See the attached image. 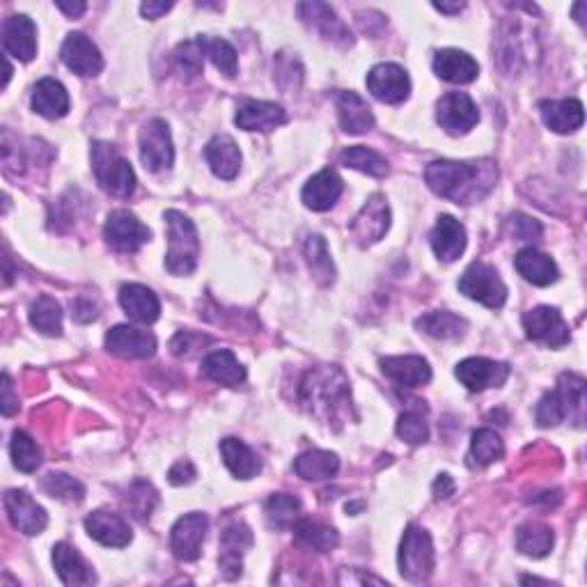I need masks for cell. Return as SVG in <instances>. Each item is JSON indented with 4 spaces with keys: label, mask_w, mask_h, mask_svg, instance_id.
Here are the masks:
<instances>
[{
    "label": "cell",
    "mask_w": 587,
    "mask_h": 587,
    "mask_svg": "<svg viewBox=\"0 0 587 587\" xmlns=\"http://www.w3.org/2000/svg\"><path fill=\"white\" fill-rule=\"evenodd\" d=\"M425 182L436 195L457 205H475L487 198L498 182V168L489 159L482 161H432L425 170Z\"/></svg>",
    "instance_id": "1"
},
{
    "label": "cell",
    "mask_w": 587,
    "mask_h": 587,
    "mask_svg": "<svg viewBox=\"0 0 587 587\" xmlns=\"http://www.w3.org/2000/svg\"><path fill=\"white\" fill-rule=\"evenodd\" d=\"M301 404L315 418L338 420L351 409V388L344 372L335 365L312 367L303 374L299 386Z\"/></svg>",
    "instance_id": "2"
},
{
    "label": "cell",
    "mask_w": 587,
    "mask_h": 587,
    "mask_svg": "<svg viewBox=\"0 0 587 587\" xmlns=\"http://www.w3.org/2000/svg\"><path fill=\"white\" fill-rule=\"evenodd\" d=\"M576 422L583 427L585 420V381L576 374H562L558 390L544 395L537 406V425L539 427H558L562 420Z\"/></svg>",
    "instance_id": "3"
},
{
    "label": "cell",
    "mask_w": 587,
    "mask_h": 587,
    "mask_svg": "<svg viewBox=\"0 0 587 587\" xmlns=\"http://www.w3.org/2000/svg\"><path fill=\"white\" fill-rule=\"evenodd\" d=\"M168 223V253L166 269L172 276H191L200 260V239L198 230L189 216L182 211H166Z\"/></svg>",
    "instance_id": "4"
},
{
    "label": "cell",
    "mask_w": 587,
    "mask_h": 587,
    "mask_svg": "<svg viewBox=\"0 0 587 587\" xmlns=\"http://www.w3.org/2000/svg\"><path fill=\"white\" fill-rule=\"evenodd\" d=\"M92 170H95L97 182L106 193L115 195V198L127 200L136 191V172H133L131 163L108 143H92Z\"/></svg>",
    "instance_id": "5"
},
{
    "label": "cell",
    "mask_w": 587,
    "mask_h": 587,
    "mask_svg": "<svg viewBox=\"0 0 587 587\" xmlns=\"http://www.w3.org/2000/svg\"><path fill=\"white\" fill-rule=\"evenodd\" d=\"M399 574H402L409 583H425L429 576L434 574L436 567V553L434 542L425 528L411 523L404 530L402 544H399Z\"/></svg>",
    "instance_id": "6"
},
{
    "label": "cell",
    "mask_w": 587,
    "mask_h": 587,
    "mask_svg": "<svg viewBox=\"0 0 587 587\" xmlns=\"http://www.w3.org/2000/svg\"><path fill=\"white\" fill-rule=\"evenodd\" d=\"M459 292L487 308H503L507 301V287L500 280L498 271L484 262H473L459 278Z\"/></svg>",
    "instance_id": "7"
},
{
    "label": "cell",
    "mask_w": 587,
    "mask_h": 587,
    "mask_svg": "<svg viewBox=\"0 0 587 587\" xmlns=\"http://www.w3.org/2000/svg\"><path fill=\"white\" fill-rule=\"evenodd\" d=\"M104 237L108 246L117 250V253H136L150 241L152 232L147 225L138 221L136 214H131L127 209H117L106 218Z\"/></svg>",
    "instance_id": "8"
},
{
    "label": "cell",
    "mask_w": 587,
    "mask_h": 587,
    "mask_svg": "<svg viewBox=\"0 0 587 587\" xmlns=\"http://www.w3.org/2000/svg\"><path fill=\"white\" fill-rule=\"evenodd\" d=\"M436 120L450 136H466L480 122V111L466 92H448L438 99Z\"/></svg>",
    "instance_id": "9"
},
{
    "label": "cell",
    "mask_w": 587,
    "mask_h": 587,
    "mask_svg": "<svg viewBox=\"0 0 587 587\" xmlns=\"http://www.w3.org/2000/svg\"><path fill=\"white\" fill-rule=\"evenodd\" d=\"M140 161L150 172L168 170L175 161L170 129L163 120H150L140 129Z\"/></svg>",
    "instance_id": "10"
},
{
    "label": "cell",
    "mask_w": 587,
    "mask_h": 587,
    "mask_svg": "<svg viewBox=\"0 0 587 587\" xmlns=\"http://www.w3.org/2000/svg\"><path fill=\"white\" fill-rule=\"evenodd\" d=\"M367 90L383 104H402V101L409 99L411 78L406 69L395 65V62H381L367 74Z\"/></svg>",
    "instance_id": "11"
},
{
    "label": "cell",
    "mask_w": 587,
    "mask_h": 587,
    "mask_svg": "<svg viewBox=\"0 0 587 587\" xmlns=\"http://www.w3.org/2000/svg\"><path fill=\"white\" fill-rule=\"evenodd\" d=\"M390 228V207L383 195H372L365 202V207L358 211V216L351 223V237L358 246H372L386 237Z\"/></svg>",
    "instance_id": "12"
},
{
    "label": "cell",
    "mask_w": 587,
    "mask_h": 587,
    "mask_svg": "<svg viewBox=\"0 0 587 587\" xmlns=\"http://www.w3.org/2000/svg\"><path fill=\"white\" fill-rule=\"evenodd\" d=\"M209 530V519L200 512L184 514L170 530V549L179 560L193 562L200 558Z\"/></svg>",
    "instance_id": "13"
},
{
    "label": "cell",
    "mask_w": 587,
    "mask_h": 587,
    "mask_svg": "<svg viewBox=\"0 0 587 587\" xmlns=\"http://www.w3.org/2000/svg\"><path fill=\"white\" fill-rule=\"evenodd\" d=\"M296 10H299V17L305 26L317 30L326 42H333L338 46L354 44V35H351L349 26L338 17V14H335L331 5L312 0V3H301Z\"/></svg>",
    "instance_id": "14"
},
{
    "label": "cell",
    "mask_w": 587,
    "mask_h": 587,
    "mask_svg": "<svg viewBox=\"0 0 587 587\" xmlns=\"http://www.w3.org/2000/svg\"><path fill=\"white\" fill-rule=\"evenodd\" d=\"M523 328L530 340L542 342L546 347L560 349L569 342V326L555 308H535L523 315Z\"/></svg>",
    "instance_id": "15"
},
{
    "label": "cell",
    "mask_w": 587,
    "mask_h": 587,
    "mask_svg": "<svg viewBox=\"0 0 587 587\" xmlns=\"http://www.w3.org/2000/svg\"><path fill=\"white\" fill-rule=\"evenodd\" d=\"M455 374L471 393H482L487 388L503 386L510 377V365L489 358H466L457 365Z\"/></svg>",
    "instance_id": "16"
},
{
    "label": "cell",
    "mask_w": 587,
    "mask_h": 587,
    "mask_svg": "<svg viewBox=\"0 0 587 587\" xmlns=\"http://www.w3.org/2000/svg\"><path fill=\"white\" fill-rule=\"evenodd\" d=\"M5 512L10 516L12 526L23 535H39L49 526V516H46L44 507L37 505L33 496L23 489H10L5 493Z\"/></svg>",
    "instance_id": "17"
},
{
    "label": "cell",
    "mask_w": 587,
    "mask_h": 587,
    "mask_svg": "<svg viewBox=\"0 0 587 587\" xmlns=\"http://www.w3.org/2000/svg\"><path fill=\"white\" fill-rule=\"evenodd\" d=\"M60 58L78 76H97L104 69V58H101L97 44L83 33L67 35L62 42Z\"/></svg>",
    "instance_id": "18"
},
{
    "label": "cell",
    "mask_w": 587,
    "mask_h": 587,
    "mask_svg": "<svg viewBox=\"0 0 587 587\" xmlns=\"http://www.w3.org/2000/svg\"><path fill=\"white\" fill-rule=\"evenodd\" d=\"M106 349L120 358H152L156 338L143 328L120 324L106 333Z\"/></svg>",
    "instance_id": "19"
},
{
    "label": "cell",
    "mask_w": 587,
    "mask_h": 587,
    "mask_svg": "<svg viewBox=\"0 0 587 587\" xmlns=\"http://www.w3.org/2000/svg\"><path fill=\"white\" fill-rule=\"evenodd\" d=\"M253 546V532L244 523H232L223 530L221 535V558H218V565H221V574L234 581V578L241 576V569H244V553Z\"/></svg>",
    "instance_id": "20"
},
{
    "label": "cell",
    "mask_w": 587,
    "mask_h": 587,
    "mask_svg": "<svg viewBox=\"0 0 587 587\" xmlns=\"http://www.w3.org/2000/svg\"><path fill=\"white\" fill-rule=\"evenodd\" d=\"M234 122L244 131H273L287 122V113L283 106L273 104V101L246 99L239 104Z\"/></svg>",
    "instance_id": "21"
},
{
    "label": "cell",
    "mask_w": 587,
    "mask_h": 587,
    "mask_svg": "<svg viewBox=\"0 0 587 587\" xmlns=\"http://www.w3.org/2000/svg\"><path fill=\"white\" fill-rule=\"evenodd\" d=\"M3 46L21 62H30L37 56V28L26 14H14L3 26Z\"/></svg>",
    "instance_id": "22"
},
{
    "label": "cell",
    "mask_w": 587,
    "mask_h": 587,
    "mask_svg": "<svg viewBox=\"0 0 587 587\" xmlns=\"http://www.w3.org/2000/svg\"><path fill=\"white\" fill-rule=\"evenodd\" d=\"M85 530L92 539H97L101 546H113V549H124L133 539L131 526L122 519L120 514L99 510L92 512L85 519Z\"/></svg>",
    "instance_id": "23"
},
{
    "label": "cell",
    "mask_w": 587,
    "mask_h": 587,
    "mask_svg": "<svg viewBox=\"0 0 587 587\" xmlns=\"http://www.w3.org/2000/svg\"><path fill=\"white\" fill-rule=\"evenodd\" d=\"M342 189H344V184H342L338 172L326 168L322 172H317L315 177H310L308 184L303 186V191H301L303 205L312 211L333 209L335 202L340 200Z\"/></svg>",
    "instance_id": "24"
},
{
    "label": "cell",
    "mask_w": 587,
    "mask_h": 587,
    "mask_svg": "<svg viewBox=\"0 0 587 587\" xmlns=\"http://www.w3.org/2000/svg\"><path fill=\"white\" fill-rule=\"evenodd\" d=\"M381 372L397 386L418 388L432 381V367L420 356H388L381 358Z\"/></svg>",
    "instance_id": "25"
},
{
    "label": "cell",
    "mask_w": 587,
    "mask_h": 587,
    "mask_svg": "<svg viewBox=\"0 0 587 587\" xmlns=\"http://www.w3.org/2000/svg\"><path fill=\"white\" fill-rule=\"evenodd\" d=\"M429 241H432V248L438 260L455 262L466 250V228L457 221V218L443 214L438 216V223L432 230Z\"/></svg>",
    "instance_id": "26"
},
{
    "label": "cell",
    "mask_w": 587,
    "mask_h": 587,
    "mask_svg": "<svg viewBox=\"0 0 587 587\" xmlns=\"http://www.w3.org/2000/svg\"><path fill=\"white\" fill-rule=\"evenodd\" d=\"M546 127L555 133H574L583 127L585 111L578 99H546L539 104Z\"/></svg>",
    "instance_id": "27"
},
{
    "label": "cell",
    "mask_w": 587,
    "mask_h": 587,
    "mask_svg": "<svg viewBox=\"0 0 587 587\" xmlns=\"http://www.w3.org/2000/svg\"><path fill=\"white\" fill-rule=\"evenodd\" d=\"M434 72L443 81L466 85L473 83L477 74H480V65L473 56H468L466 51L459 49H443L434 56Z\"/></svg>",
    "instance_id": "28"
},
{
    "label": "cell",
    "mask_w": 587,
    "mask_h": 587,
    "mask_svg": "<svg viewBox=\"0 0 587 587\" xmlns=\"http://www.w3.org/2000/svg\"><path fill=\"white\" fill-rule=\"evenodd\" d=\"M53 567H56L60 581L65 585L81 587L97 581L95 571L81 558V553L65 542L53 546Z\"/></svg>",
    "instance_id": "29"
},
{
    "label": "cell",
    "mask_w": 587,
    "mask_h": 587,
    "mask_svg": "<svg viewBox=\"0 0 587 587\" xmlns=\"http://www.w3.org/2000/svg\"><path fill=\"white\" fill-rule=\"evenodd\" d=\"M333 99H335V106H338L342 131L360 136V133H367L374 127L372 108L367 106V101L360 95H356V92L340 90L335 92Z\"/></svg>",
    "instance_id": "30"
},
{
    "label": "cell",
    "mask_w": 587,
    "mask_h": 587,
    "mask_svg": "<svg viewBox=\"0 0 587 587\" xmlns=\"http://www.w3.org/2000/svg\"><path fill=\"white\" fill-rule=\"evenodd\" d=\"M514 266L528 283L537 287H549L560 278L558 264H555L549 255L539 253L537 248L519 250L514 257Z\"/></svg>",
    "instance_id": "31"
},
{
    "label": "cell",
    "mask_w": 587,
    "mask_h": 587,
    "mask_svg": "<svg viewBox=\"0 0 587 587\" xmlns=\"http://www.w3.org/2000/svg\"><path fill=\"white\" fill-rule=\"evenodd\" d=\"M120 305L124 312L140 324H154L161 315V303L152 289L145 285H124L120 289Z\"/></svg>",
    "instance_id": "32"
},
{
    "label": "cell",
    "mask_w": 587,
    "mask_h": 587,
    "mask_svg": "<svg viewBox=\"0 0 587 587\" xmlns=\"http://www.w3.org/2000/svg\"><path fill=\"white\" fill-rule=\"evenodd\" d=\"M33 111L46 120H60L69 113V95L65 85L56 78H42L37 81L33 92Z\"/></svg>",
    "instance_id": "33"
},
{
    "label": "cell",
    "mask_w": 587,
    "mask_h": 587,
    "mask_svg": "<svg viewBox=\"0 0 587 587\" xmlns=\"http://www.w3.org/2000/svg\"><path fill=\"white\" fill-rule=\"evenodd\" d=\"M205 156L211 172L221 179H234L241 168V152L239 145L230 136L211 138L205 147Z\"/></svg>",
    "instance_id": "34"
},
{
    "label": "cell",
    "mask_w": 587,
    "mask_h": 587,
    "mask_svg": "<svg viewBox=\"0 0 587 587\" xmlns=\"http://www.w3.org/2000/svg\"><path fill=\"white\" fill-rule=\"evenodd\" d=\"M221 455L223 464L228 466V471L239 477V480H250L262 471V461L239 438H223L221 441Z\"/></svg>",
    "instance_id": "35"
},
{
    "label": "cell",
    "mask_w": 587,
    "mask_h": 587,
    "mask_svg": "<svg viewBox=\"0 0 587 587\" xmlns=\"http://www.w3.org/2000/svg\"><path fill=\"white\" fill-rule=\"evenodd\" d=\"M202 374L211 381L223 383V386H239L246 381L244 365L228 349H218L202 360Z\"/></svg>",
    "instance_id": "36"
},
{
    "label": "cell",
    "mask_w": 587,
    "mask_h": 587,
    "mask_svg": "<svg viewBox=\"0 0 587 587\" xmlns=\"http://www.w3.org/2000/svg\"><path fill=\"white\" fill-rule=\"evenodd\" d=\"M294 471L308 482H324L338 475L340 459L328 450H310L294 461Z\"/></svg>",
    "instance_id": "37"
},
{
    "label": "cell",
    "mask_w": 587,
    "mask_h": 587,
    "mask_svg": "<svg viewBox=\"0 0 587 587\" xmlns=\"http://www.w3.org/2000/svg\"><path fill=\"white\" fill-rule=\"evenodd\" d=\"M416 326L422 333L429 335V338H436V340H459L464 338L468 331L466 319H461L459 315H455V312H448V310L429 312V315L418 319Z\"/></svg>",
    "instance_id": "38"
},
{
    "label": "cell",
    "mask_w": 587,
    "mask_h": 587,
    "mask_svg": "<svg viewBox=\"0 0 587 587\" xmlns=\"http://www.w3.org/2000/svg\"><path fill=\"white\" fill-rule=\"evenodd\" d=\"M555 535L549 526L539 521L523 523V526L516 530V549L528 558H546L553 551Z\"/></svg>",
    "instance_id": "39"
},
{
    "label": "cell",
    "mask_w": 587,
    "mask_h": 587,
    "mask_svg": "<svg viewBox=\"0 0 587 587\" xmlns=\"http://www.w3.org/2000/svg\"><path fill=\"white\" fill-rule=\"evenodd\" d=\"M294 537L299 539V544L308 546L312 551L328 553L340 544L338 530L326 526V523L312 521V519H299L294 523Z\"/></svg>",
    "instance_id": "40"
},
{
    "label": "cell",
    "mask_w": 587,
    "mask_h": 587,
    "mask_svg": "<svg viewBox=\"0 0 587 587\" xmlns=\"http://www.w3.org/2000/svg\"><path fill=\"white\" fill-rule=\"evenodd\" d=\"M303 253H305V262H308L317 283L331 285L335 280V266L331 260V253H328L324 237H319V234H310V237L305 239Z\"/></svg>",
    "instance_id": "41"
},
{
    "label": "cell",
    "mask_w": 587,
    "mask_h": 587,
    "mask_svg": "<svg viewBox=\"0 0 587 587\" xmlns=\"http://www.w3.org/2000/svg\"><path fill=\"white\" fill-rule=\"evenodd\" d=\"M30 324H33L39 333L56 338L62 333V308L60 303L49 294L37 296L30 305Z\"/></svg>",
    "instance_id": "42"
},
{
    "label": "cell",
    "mask_w": 587,
    "mask_h": 587,
    "mask_svg": "<svg viewBox=\"0 0 587 587\" xmlns=\"http://www.w3.org/2000/svg\"><path fill=\"white\" fill-rule=\"evenodd\" d=\"M340 163L358 172H365V175L370 177H386L390 170L388 161L383 159L379 152H374L370 150V147H363V145L347 147V150L340 154Z\"/></svg>",
    "instance_id": "43"
},
{
    "label": "cell",
    "mask_w": 587,
    "mask_h": 587,
    "mask_svg": "<svg viewBox=\"0 0 587 587\" xmlns=\"http://www.w3.org/2000/svg\"><path fill=\"white\" fill-rule=\"evenodd\" d=\"M301 507V500L292 496V493H273V496L266 500L264 512L271 526L294 528V523L299 521L301 516Z\"/></svg>",
    "instance_id": "44"
},
{
    "label": "cell",
    "mask_w": 587,
    "mask_h": 587,
    "mask_svg": "<svg viewBox=\"0 0 587 587\" xmlns=\"http://www.w3.org/2000/svg\"><path fill=\"white\" fill-rule=\"evenodd\" d=\"M505 457V443L493 429H477L471 441V459L477 466H491Z\"/></svg>",
    "instance_id": "45"
},
{
    "label": "cell",
    "mask_w": 587,
    "mask_h": 587,
    "mask_svg": "<svg viewBox=\"0 0 587 587\" xmlns=\"http://www.w3.org/2000/svg\"><path fill=\"white\" fill-rule=\"evenodd\" d=\"M39 487L46 493V496L62 500V503H81L85 498V487L72 475L65 473H49L42 477Z\"/></svg>",
    "instance_id": "46"
},
{
    "label": "cell",
    "mask_w": 587,
    "mask_h": 587,
    "mask_svg": "<svg viewBox=\"0 0 587 587\" xmlns=\"http://www.w3.org/2000/svg\"><path fill=\"white\" fill-rule=\"evenodd\" d=\"M10 455H12L14 466H17L21 473H35L39 464H42V450H39L33 438H30L26 432H21V429H17V432L12 434Z\"/></svg>",
    "instance_id": "47"
},
{
    "label": "cell",
    "mask_w": 587,
    "mask_h": 587,
    "mask_svg": "<svg viewBox=\"0 0 587 587\" xmlns=\"http://www.w3.org/2000/svg\"><path fill=\"white\" fill-rule=\"evenodd\" d=\"M200 37H202V46H205V56L214 62L218 72L230 78L237 76L239 60H237V51H234V46L221 37H207V35H200Z\"/></svg>",
    "instance_id": "48"
},
{
    "label": "cell",
    "mask_w": 587,
    "mask_h": 587,
    "mask_svg": "<svg viewBox=\"0 0 587 587\" xmlns=\"http://www.w3.org/2000/svg\"><path fill=\"white\" fill-rule=\"evenodd\" d=\"M156 503H159V493H156L152 484L145 480L133 482L127 491V498H124V505H127L129 512H133V516H138V519H150Z\"/></svg>",
    "instance_id": "49"
},
{
    "label": "cell",
    "mask_w": 587,
    "mask_h": 587,
    "mask_svg": "<svg viewBox=\"0 0 587 587\" xmlns=\"http://www.w3.org/2000/svg\"><path fill=\"white\" fill-rule=\"evenodd\" d=\"M205 58L207 56H205V46H202V37H195V39H189V42L179 44L175 51L177 69L189 78L202 74Z\"/></svg>",
    "instance_id": "50"
},
{
    "label": "cell",
    "mask_w": 587,
    "mask_h": 587,
    "mask_svg": "<svg viewBox=\"0 0 587 587\" xmlns=\"http://www.w3.org/2000/svg\"><path fill=\"white\" fill-rule=\"evenodd\" d=\"M397 436L409 445H422L429 438L427 420L422 418L418 411H406L402 418L397 420Z\"/></svg>",
    "instance_id": "51"
},
{
    "label": "cell",
    "mask_w": 587,
    "mask_h": 587,
    "mask_svg": "<svg viewBox=\"0 0 587 587\" xmlns=\"http://www.w3.org/2000/svg\"><path fill=\"white\" fill-rule=\"evenodd\" d=\"M507 230H510L512 237L516 241H535L542 237V223L535 221V218H530L526 214H514L510 216V221H507Z\"/></svg>",
    "instance_id": "52"
},
{
    "label": "cell",
    "mask_w": 587,
    "mask_h": 587,
    "mask_svg": "<svg viewBox=\"0 0 587 587\" xmlns=\"http://www.w3.org/2000/svg\"><path fill=\"white\" fill-rule=\"evenodd\" d=\"M209 342H211V338H207V335L182 331V333H177L175 340L170 342V349L175 356H191L195 349L205 347V344H209Z\"/></svg>",
    "instance_id": "53"
},
{
    "label": "cell",
    "mask_w": 587,
    "mask_h": 587,
    "mask_svg": "<svg viewBox=\"0 0 587 587\" xmlns=\"http://www.w3.org/2000/svg\"><path fill=\"white\" fill-rule=\"evenodd\" d=\"M195 477H198V471H195V466L191 464L189 459L177 461V464L168 471V480H170V484H175V487H184V484H191Z\"/></svg>",
    "instance_id": "54"
},
{
    "label": "cell",
    "mask_w": 587,
    "mask_h": 587,
    "mask_svg": "<svg viewBox=\"0 0 587 587\" xmlns=\"http://www.w3.org/2000/svg\"><path fill=\"white\" fill-rule=\"evenodd\" d=\"M0 390H3V399H0V411H3L5 418L14 416V413L19 411V397L14 395L12 390V381H10V374H3V386H0Z\"/></svg>",
    "instance_id": "55"
},
{
    "label": "cell",
    "mask_w": 587,
    "mask_h": 587,
    "mask_svg": "<svg viewBox=\"0 0 587 587\" xmlns=\"http://www.w3.org/2000/svg\"><path fill=\"white\" fill-rule=\"evenodd\" d=\"M72 315H74V319L76 322H81V324H85V322H92V319H97V308H95V303H90L88 299H78V301H74L72 303Z\"/></svg>",
    "instance_id": "56"
},
{
    "label": "cell",
    "mask_w": 587,
    "mask_h": 587,
    "mask_svg": "<svg viewBox=\"0 0 587 587\" xmlns=\"http://www.w3.org/2000/svg\"><path fill=\"white\" fill-rule=\"evenodd\" d=\"M432 491L436 500H448L452 493H455V482H452V477L448 473H441L434 480Z\"/></svg>",
    "instance_id": "57"
},
{
    "label": "cell",
    "mask_w": 587,
    "mask_h": 587,
    "mask_svg": "<svg viewBox=\"0 0 587 587\" xmlns=\"http://www.w3.org/2000/svg\"><path fill=\"white\" fill-rule=\"evenodd\" d=\"M170 10H172V3H143L140 5V14H143V17L150 19V21L163 17V14L170 12Z\"/></svg>",
    "instance_id": "58"
},
{
    "label": "cell",
    "mask_w": 587,
    "mask_h": 587,
    "mask_svg": "<svg viewBox=\"0 0 587 587\" xmlns=\"http://www.w3.org/2000/svg\"><path fill=\"white\" fill-rule=\"evenodd\" d=\"M58 10H62L67 14V17H81V14L88 10V5L85 3H58Z\"/></svg>",
    "instance_id": "59"
},
{
    "label": "cell",
    "mask_w": 587,
    "mask_h": 587,
    "mask_svg": "<svg viewBox=\"0 0 587 587\" xmlns=\"http://www.w3.org/2000/svg\"><path fill=\"white\" fill-rule=\"evenodd\" d=\"M464 3H455V5H448V3H434V10L443 12V14H459L461 10H464Z\"/></svg>",
    "instance_id": "60"
},
{
    "label": "cell",
    "mask_w": 587,
    "mask_h": 587,
    "mask_svg": "<svg viewBox=\"0 0 587 587\" xmlns=\"http://www.w3.org/2000/svg\"><path fill=\"white\" fill-rule=\"evenodd\" d=\"M5 60V78H3V88L7 83H10V76H12V67H10V60H7V56L3 58Z\"/></svg>",
    "instance_id": "61"
}]
</instances>
